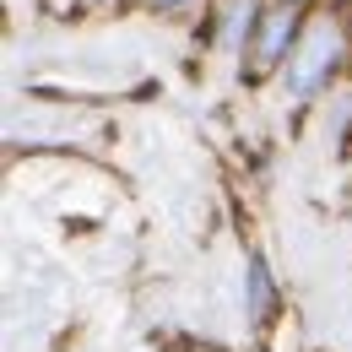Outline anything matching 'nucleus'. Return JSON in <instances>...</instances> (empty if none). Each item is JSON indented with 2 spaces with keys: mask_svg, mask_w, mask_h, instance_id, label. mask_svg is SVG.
I'll use <instances>...</instances> for the list:
<instances>
[{
  "mask_svg": "<svg viewBox=\"0 0 352 352\" xmlns=\"http://www.w3.org/2000/svg\"><path fill=\"white\" fill-rule=\"evenodd\" d=\"M293 22H298V16H293V6H282V11H271V16H265L261 49H255V54H261V65H271V60L282 54V44L293 38Z\"/></svg>",
  "mask_w": 352,
  "mask_h": 352,
  "instance_id": "2",
  "label": "nucleus"
},
{
  "mask_svg": "<svg viewBox=\"0 0 352 352\" xmlns=\"http://www.w3.org/2000/svg\"><path fill=\"white\" fill-rule=\"evenodd\" d=\"M163 6H174V0H163Z\"/></svg>",
  "mask_w": 352,
  "mask_h": 352,
  "instance_id": "3",
  "label": "nucleus"
},
{
  "mask_svg": "<svg viewBox=\"0 0 352 352\" xmlns=\"http://www.w3.org/2000/svg\"><path fill=\"white\" fill-rule=\"evenodd\" d=\"M331 65H336V28H314L304 38V49H298V60L287 65V87L293 92H314L325 76H331Z\"/></svg>",
  "mask_w": 352,
  "mask_h": 352,
  "instance_id": "1",
  "label": "nucleus"
}]
</instances>
